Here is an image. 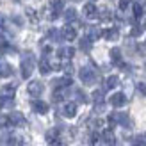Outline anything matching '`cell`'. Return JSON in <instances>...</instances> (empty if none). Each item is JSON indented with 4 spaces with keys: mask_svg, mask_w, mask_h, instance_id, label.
Returning <instances> with one entry per match:
<instances>
[{
    "mask_svg": "<svg viewBox=\"0 0 146 146\" xmlns=\"http://www.w3.org/2000/svg\"><path fill=\"white\" fill-rule=\"evenodd\" d=\"M61 34H62V38L66 39V41H73V39L77 38V31H75V27H71V25H66V27H62Z\"/></svg>",
    "mask_w": 146,
    "mask_h": 146,
    "instance_id": "5b68a950",
    "label": "cell"
},
{
    "mask_svg": "<svg viewBox=\"0 0 146 146\" xmlns=\"http://www.w3.org/2000/svg\"><path fill=\"white\" fill-rule=\"evenodd\" d=\"M4 94H7V96H13V93H14V86H5L4 89H2Z\"/></svg>",
    "mask_w": 146,
    "mask_h": 146,
    "instance_id": "484cf974",
    "label": "cell"
},
{
    "mask_svg": "<svg viewBox=\"0 0 146 146\" xmlns=\"http://www.w3.org/2000/svg\"><path fill=\"white\" fill-rule=\"evenodd\" d=\"M96 13H98V7L94 5L93 2H89V4H86L84 5V14L87 18H93V16H96Z\"/></svg>",
    "mask_w": 146,
    "mask_h": 146,
    "instance_id": "ba28073f",
    "label": "cell"
},
{
    "mask_svg": "<svg viewBox=\"0 0 146 146\" xmlns=\"http://www.w3.org/2000/svg\"><path fill=\"white\" fill-rule=\"evenodd\" d=\"M9 119H11L13 125H18V127L25 125V118H23V114H20V112H13V114H9Z\"/></svg>",
    "mask_w": 146,
    "mask_h": 146,
    "instance_id": "9c48e42d",
    "label": "cell"
},
{
    "mask_svg": "<svg viewBox=\"0 0 146 146\" xmlns=\"http://www.w3.org/2000/svg\"><path fill=\"white\" fill-rule=\"evenodd\" d=\"M93 100L96 102V104H102V102H104V93H102V91H94L93 93Z\"/></svg>",
    "mask_w": 146,
    "mask_h": 146,
    "instance_id": "44dd1931",
    "label": "cell"
},
{
    "mask_svg": "<svg viewBox=\"0 0 146 146\" xmlns=\"http://www.w3.org/2000/svg\"><path fill=\"white\" fill-rule=\"evenodd\" d=\"M11 75H13L11 64H7L5 61H0V77H11Z\"/></svg>",
    "mask_w": 146,
    "mask_h": 146,
    "instance_id": "30bf717a",
    "label": "cell"
},
{
    "mask_svg": "<svg viewBox=\"0 0 146 146\" xmlns=\"http://www.w3.org/2000/svg\"><path fill=\"white\" fill-rule=\"evenodd\" d=\"M4 27H5V16L0 14V29H4Z\"/></svg>",
    "mask_w": 146,
    "mask_h": 146,
    "instance_id": "f546056e",
    "label": "cell"
},
{
    "mask_svg": "<svg viewBox=\"0 0 146 146\" xmlns=\"http://www.w3.org/2000/svg\"><path fill=\"white\" fill-rule=\"evenodd\" d=\"M27 91H29L31 96H39V94L43 93V84L39 82V80H32V82L27 86Z\"/></svg>",
    "mask_w": 146,
    "mask_h": 146,
    "instance_id": "3957f363",
    "label": "cell"
},
{
    "mask_svg": "<svg viewBox=\"0 0 146 146\" xmlns=\"http://www.w3.org/2000/svg\"><path fill=\"white\" fill-rule=\"evenodd\" d=\"M50 70H52L50 62H48L46 59H41V61H39V71L43 73V75H46V73H50Z\"/></svg>",
    "mask_w": 146,
    "mask_h": 146,
    "instance_id": "9a60e30c",
    "label": "cell"
},
{
    "mask_svg": "<svg viewBox=\"0 0 146 146\" xmlns=\"http://www.w3.org/2000/svg\"><path fill=\"white\" fill-rule=\"evenodd\" d=\"M75 16H77V13H75V9H68L66 13H64V18H66L68 21H71V20H75Z\"/></svg>",
    "mask_w": 146,
    "mask_h": 146,
    "instance_id": "7402d4cb",
    "label": "cell"
},
{
    "mask_svg": "<svg viewBox=\"0 0 146 146\" xmlns=\"http://www.w3.org/2000/svg\"><path fill=\"white\" fill-rule=\"evenodd\" d=\"M104 38L109 39V41H116L118 39V31H116V29H109V31L104 32Z\"/></svg>",
    "mask_w": 146,
    "mask_h": 146,
    "instance_id": "2e32d148",
    "label": "cell"
},
{
    "mask_svg": "<svg viewBox=\"0 0 146 146\" xmlns=\"http://www.w3.org/2000/svg\"><path fill=\"white\" fill-rule=\"evenodd\" d=\"M62 7H64V0H54V2H52V9H54L55 13L61 11Z\"/></svg>",
    "mask_w": 146,
    "mask_h": 146,
    "instance_id": "ffe728a7",
    "label": "cell"
},
{
    "mask_svg": "<svg viewBox=\"0 0 146 146\" xmlns=\"http://www.w3.org/2000/svg\"><path fill=\"white\" fill-rule=\"evenodd\" d=\"M130 2H132V0H119V9H121V11H125L127 7L130 5Z\"/></svg>",
    "mask_w": 146,
    "mask_h": 146,
    "instance_id": "83f0119b",
    "label": "cell"
},
{
    "mask_svg": "<svg viewBox=\"0 0 146 146\" xmlns=\"http://www.w3.org/2000/svg\"><path fill=\"white\" fill-rule=\"evenodd\" d=\"M78 75H80V80H82L84 84H87V86L93 84L94 80H96V75H94V71H93L91 68H82Z\"/></svg>",
    "mask_w": 146,
    "mask_h": 146,
    "instance_id": "7a4b0ae2",
    "label": "cell"
},
{
    "mask_svg": "<svg viewBox=\"0 0 146 146\" xmlns=\"http://www.w3.org/2000/svg\"><path fill=\"white\" fill-rule=\"evenodd\" d=\"M62 114L66 116V118H75L77 114V104H66L62 109Z\"/></svg>",
    "mask_w": 146,
    "mask_h": 146,
    "instance_id": "52a82bcc",
    "label": "cell"
},
{
    "mask_svg": "<svg viewBox=\"0 0 146 146\" xmlns=\"http://www.w3.org/2000/svg\"><path fill=\"white\" fill-rule=\"evenodd\" d=\"M64 70H66V73H71V71H73V68H71V64H66V66H64Z\"/></svg>",
    "mask_w": 146,
    "mask_h": 146,
    "instance_id": "1f68e13d",
    "label": "cell"
},
{
    "mask_svg": "<svg viewBox=\"0 0 146 146\" xmlns=\"http://www.w3.org/2000/svg\"><path fill=\"white\" fill-rule=\"evenodd\" d=\"M32 109H34V112H38V114H46L48 112V104H45V102H41V100H36V102H32Z\"/></svg>",
    "mask_w": 146,
    "mask_h": 146,
    "instance_id": "8992f818",
    "label": "cell"
},
{
    "mask_svg": "<svg viewBox=\"0 0 146 146\" xmlns=\"http://www.w3.org/2000/svg\"><path fill=\"white\" fill-rule=\"evenodd\" d=\"M80 48L87 52V50L91 48V39H89V38H82V39H80Z\"/></svg>",
    "mask_w": 146,
    "mask_h": 146,
    "instance_id": "d6986e66",
    "label": "cell"
},
{
    "mask_svg": "<svg viewBox=\"0 0 146 146\" xmlns=\"http://www.w3.org/2000/svg\"><path fill=\"white\" fill-rule=\"evenodd\" d=\"M111 59H112L114 62H118V64L121 62V50H119V48H112V50H111Z\"/></svg>",
    "mask_w": 146,
    "mask_h": 146,
    "instance_id": "e0dca14e",
    "label": "cell"
},
{
    "mask_svg": "<svg viewBox=\"0 0 146 146\" xmlns=\"http://www.w3.org/2000/svg\"><path fill=\"white\" fill-rule=\"evenodd\" d=\"M125 104H127V98H125L123 93H114L111 96V105L112 107H123Z\"/></svg>",
    "mask_w": 146,
    "mask_h": 146,
    "instance_id": "277c9868",
    "label": "cell"
},
{
    "mask_svg": "<svg viewBox=\"0 0 146 146\" xmlns=\"http://www.w3.org/2000/svg\"><path fill=\"white\" fill-rule=\"evenodd\" d=\"M139 34H141V29L139 27H134L132 29V36H139Z\"/></svg>",
    "mask_w": 146,
    "mask_h": 146,
    "instance_id": "4dcf8cb0",
    "label": "cell"
},
{
    "mask_svg": "<svg viewBox=\"0 0 146 146\" xmlns=\"http://www.w3.org/2000/svg\"><path fill=\"white\" fill-rule=\"evenodd\" d=\"M59 55L62 57V59H71V57L75 55V48H71V46L61 48V50H59Z\"/></svg>",
    "mask_w": 146,
    "mask_h": 146,
    "instance_id": "4fadbf2b",
    "label": "cell"
},
{
    "mask_svg": "<svg viewBox=\"0 0 146 146\" xmlns=\"http://www.w3.org/2000/svg\"><path fill=\"white\" fill-rule=\"evenodd\" d=\"M91 146H102V139L96 134H93V137H91Z\"/></svg>",
    "mask_w": 146,
    "mask_h": 146,
    "instance_id": "cb8c5ba5",
    "label": "cell"
},
{
    "mask_svg": "<svg viewBox=\"0 0 146 146\" xmlns=\"http://www.w3.org/2000/svg\"><path fill=\"white\" fill-rule=\"evenodd\" d=\"M102 139H104L109 146H112V144L116 143V137H114V134H112V130H105L104 135H102Z\"/></svg>",
    "mask_w": 146,
    "mask_h": 146,
    "instance_id": "5bb4252c",
    "label": "cell"
},
{
    "mask_svg": "<svg viewBox=\"0 0 146 146\" xmlns=\"http://www.w3.org/2000/svg\"><path fill=\"white\" fill-rule=\"evenodd\" d=\"M62 96H64V91H62V89H57V91L54 93V100H55V102H61Z\"/></svg>",
    "mask_w": 146,
    "mask_h": 146,
    "instance_id": "4316f807",
    "label": "cell"
},
{
    "mask_svg": "<svg viewBox=\"0 0 146 146\" xmlns=\"http://www.w3.org/2000/svg\"><path fill=\"white\" fill-rule=\"evenodd\" d=\"M46 141L50 144H57V141H59V130L57 128H52L46 132Z\"/></svg>",
    "mask_w": 146,
    "mask_h": 146,
    "instance_id": "8fae6325",
    "label": "cell"
},
{
    "mask_svg": "<svg viewBox=\"0 0 146 146\" xmlns=\"http://www.w3.org/2000/svg\"><path fill=\"white\" fill-rule=\"evenodd\" d=\"M118 82H119V78L116 77V75H111V77H107V78H105L104 87H105V89H114V87L118 86Z\"/></svg>",
    "mask_w": 146,
    "mask_h": 146,
    "instance_id": "7c38bea8",
    "label": "cell"
},
{
    "mask_svg": "<svg viewBox=\"0 0 146 146\" xmlns=\"http://www.w3.org/2000/svg\"><path fill=\"white\" fill-rule=\"evenodd\" d=\"M141 14H143V5H141V4H135V5H134V16L139 18Z\"/></svg>",
    "mask_w": 146,
    "mask_h": 146,
    "instance_id": "603a6c76",
    "label": "cell"
},
{
    "mask_svg": "<svg viewBox=\"0 0 146 146\" xmlns=\"http://www.w3.org/2000/svg\"><path fill=\"white\" fill-rule=\"evenodd\" d=\"M7 125H11L9 116H0V127H7Z\"/></svg>",
    "mask_w": 146,
    "mask_h": 146,
    "instance_id": "d4e9b609",
    "label": "cell"
},
{
    "mask_svg": "<svg viewBox=\"0 0 146 146\" xmlns=\"http://www.w3.org/2000/svg\"><path fill=\"white\" fill-rule=\"evenodd\" d=\"M93 2H94V0H93Z\"/></svg>",
    "mask_w": 146,
    "mask_h": 146,
    "instance_id": "d6a6232c",
    "label": "cell"
},
{
    "mask_svg": "<svg viewBox=\"0 0 146 146\" xmlns=\"http://www.w3.org/2000/svg\"><path fill=\"white\" fill-rule=\"evenodd\" d=\"M137 89L141 94H146V84H137Z\"/></svg>",
    "mask_w": 146,
    "mask_h": 146,
    "instance_id": "f1b7e54d",
    "label": "cell"
},
{
    "mask_svg": "<svg viewBox=\"0 0 146 146\" xmlns=\"http://www.w3.org/2000/svg\"><path fill=\"white\" fill-rule=\"evenodd\" d=\"M57 87H61V89H62V87H68V86H71V78L70 77H64V78H59V80H57V82H54Z\"/></svg>",
    "mask_w": 146,
    "mask_h": 146,
    "instance_id": "ac0fdd59",
    "label": "cell"
},
{
    "mask_svg": "<svg viewBox=\"0 0 146 146\" xmlns=\"http://www.w3.org/2000/svg\"><path fill=\"white\" fill-rule=\"evenodd\" d=\"M32 68H34V59H32L31 54H27L23 57V61H21V77L29 78L32 75Z\"/></svg>",
    "mask_w": 146,
    "mask_h": 146,
    "instance_id": "6da1fadb",
    "label": "cell"
}]
</instances>
